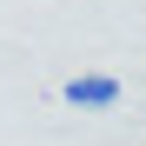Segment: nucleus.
<instances>
[{
  "label": "nucleus",
  "instance_id": "1",
  "mask_svg": "<svg viewBox=\"0 0 146 146\" xmlns=\"http://www.w3.org/2000/svg\"><path fill=\"white\" fill-rule=\"evenodd\" d=\"M119 93L126 86H119L113 73H73V80L60 86V100L66 106H86V113H106V106H119Z\"/></svg>",
  "mask_w": 146,
  "mask_h": 146
}]
</instances>
